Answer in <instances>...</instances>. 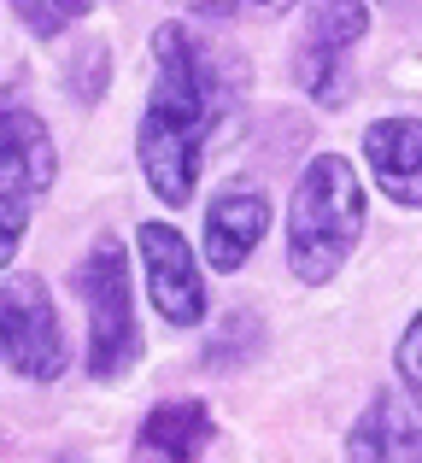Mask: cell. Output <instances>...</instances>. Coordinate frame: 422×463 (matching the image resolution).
<instances>
[{
    "mask_svg": "<svg viewBox=\"0 0 422 463\" xmlns=\"http://www.w3.org/2000/svg\"><path fill=\"white\" fill-rule=\"evenodd\" d=\"M136 247H141V264H147V294L159 306V317L176 328H194L206 317V276H200L194 247L183 241V229L141 223Z\"/></svg>",
    "mask_w": 422,
    "mask_h": 463,
    "instance_id": "8992f818",
    "label": "cell"
},
{
    "mask_svg": "<svg viewBox=\"0 0 422 463\" xmlns=\"http://www.w3.org/2000/svg\"><path fill=\"white\" fill-rule=\"evenodd\" d=\"M153 59H159V77H153L147 112H141V129H136V153H141V170H147V188L164 205H188L211 124L229 112V100L240 89L235 77L240 65L188 24H159L153 30Z\"/></svg>",
    "mask_w": 422,
    "mask_h": 463,
    "instance_id": "6da1fadb",
    "label": "cell"
},
{
    "mask_svg": "<svg viewBox=\"0 0 422 463\" xmlns=\"http://www.w3.org/2000/svg\"><path fill=\"white\" fill-rule=\"evenodd\" d=\"M0 358L23 382H59L70 364L53 294H47V282L35 270L0 276Z\"/></svg>",
    "mask_w": 422,
    "mask_h": 463,
    "instance_id": "277c9868",
    "label": "cell"
},
{
    "mask_svg": "<svg viewBox=\"0 0 422 463\" xmlns=\"http://www.w3.org/2000/svg\"><path fill=\"white\" fill-rule=\"evenodd\" d=\"M59 176V153L47 124L35 118L23 82H0V188L12 194H47Z\"/></svg>",
    "mask_w": 422,
    "mask_h": 463,
    "instance_id": "52a82bcc",
    "label": "cell"
},
{
    "mask_svg": "<svg viewBox=\"0 0 422 463\" xmlns=\"http://www.w3.org/2000/svg\"><path fill=\"white\" fill-rule=\"evenodd\" d=\"M358 235H364V182L352 158L317 153L294 182V205H287V264L299 282H329Z\"/></svg>",
    "mask_w": 422,
    "mask_h": 463,
    "instance_id": "7a4b0ae2",
    "label": "cell"
},
{
    "mask_svg": "<svg viewBox=\"0 0 422 463\" xmlns=\"http://www.w3.org/2000/svg\"><path fill=\"white\" fill-rule=\"evenodd\" d=\"M370 30V6H311L294 53V77L317 106L352 100V47Z\"/></svg>",
    "mask_w": 422,
    "mask_h": 463,
    "instance_id": "5b68a950",
    "label": "cell"
},
{
    "mask_svg": "<svg viewBox=\"0 0 422 463\" xmlns=\"http://www.w3.org/2000/svg\"><path fill=\"white\" fill-rule=\"evenodd\" d=\"M89 0H70V6H42V0H18V6H12V18L23 24V30L30 35H42V42H53V35H65L70 24H82L89 18Z\"/></svg>",
    "mask_w": 422,
    "mask_h": 463,
    "instance_id": "7c38bea8",
    "label": "cell"
},
{
    "mask_svg": "<svg viewBox=\"0 0 422 463\" xmlns=\"http://www.w3.org/2000/svg\"><path fill=\"white\" fill-rule=\"evenodd\" d=\"M77 299L89 306V375L117 382L141 358V323H136V288H129V259L124 241L100 235L77 264Z\"/></svg>",
    "mask_w": 422,
    "mask_h": 463,
    "instance_id": "3957f363",
    "label": "cell"
},
{
    "mask_svg": "<svg viewBox=\"0 0 422 463\" xmlns=\"http://www.w3.org/2000/svg\"><path fill=\"white\" fill-rule=\"evenodd\" d=\"M264 229H270V200L252 194V188H223L211 200V212H206V259H211V270L235 276L240 264L252 259V247L264 241Z\"/></svg>",
    "mask_w": 422,
    "mask_h": 463,
    "instance_id": "9c48e42d",
    "label": "cell"
},
{
    "mask_svg": "<svg viewBox=\"0 0 422 463\" xmlns=\"http://www.w3.org/2000/svg\"><path fill=\"white\" fill-rule=\"evenodd\" d=\"M399 375H405L411 405H422V311L411 317V328H405V340H399Z\"/></svg>",
    "mask_w": 422,
    "mask_h": 463,
    "instance_id": "5bb4252c",
    "label": "cell"
},
{
    "mask_svg": "<svg viewBox=\"0 0 422 463\" xmlns=\"http://www.w3.org/2000/svg\"><path fill=\"white\" fill-rule=\"evenodd\" d=\"M352 463H422V422L411 417L399 393H376L364 405V417L352 422V440H346Z\"/></svg>",
    "mask_w": 422,
    "mask_h": 463,
    "instance_id": "30bf717a",
    "label": "cell"
},
{
    "mask_svg": "<svg viewBox=\"0 0 422 463\" xmlns=\"http://www.w3.org/2000/svg\"><path fill=\"white\" fill-rule=\"evenodd\" d=\"M23 235H30V200L12 194V188H0V270L18 259Z\"/></svg>",
    "mask_w": 422,
    "mask_h": 463,
    "instance_id": "4fadbf2b",
    "label": "cell"
},
{
    "mask_svg": "<svg viewBox=\"0 0 422 463\" xmlns=\"http://www.w3.org/2000/svg\"><path fill=\"white\" fill-rule=\"evenodd\" d=\"M364 165L393 205L422 212V124L417 118H376L364 129Z\"/></svg>",
    "mask_w": 422,
    "mask_h": 463,
    "instance_id": "ba28073f",
    "label": "cell"
},
{
    "mask_svg": "<svg viewBox=\"0 0 422 463\" xmlns=\"http://www.w3.org/2000/svg\"><path fill=\"white\" fill-rule=\"evenodd\" d=\"M211 446V411L200 399H164L147 411V422L136 429V452L141 458H164V463H200V452Z\"/></svg>",
    "mask_w": 422,
    "mask_h": 463,
    "instance_id": "8fae6325",
    "label": "cell"
}]
</instances>
